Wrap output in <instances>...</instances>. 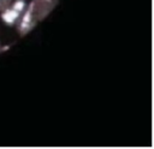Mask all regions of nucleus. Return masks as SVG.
I'll return each mask as SVG.
<instances>
[{"instance_id":"nucleus-1","label":"nucleus","mask_w":154,"mask_h":149,"mask_svg":"<svg viewBox=\"0 0 154 149\" xmlns=\"http://www.w3.org/2000/svg\"><path fill=\"white\" fill-rule=\"evenodd\" d=\"M59 0H32L28 7L31 11V14L36 19V22L43 20L52 11L53 8L58 5Z\"/></svg>"},{"instance_id":"nucleus-2","label":"nucleus","mask_w":154,"mask_h":149,"mask_svg":"<svg viewBox=\"0 0 154 149\" xmlns=\"http://www.w3.org/2000/svg\"><path fill=\"white\" fill-rule=\"evenodd\" d=\"M25 7H26V4L24 0H16L14 2L10 4L4 11L0 12L1 19L7 25H16Z\"/></svg>"},{"instance_id":"nucleus-3","label":"nucleus","mask_w":154,"mask_h":149,"mask_svg":"<svg viewBox=\"0 0 154 149\" xmlns=\"http://www.w3.org/2000/svg\"><path fill=\"white\" fill-rule=\"evenodd\" d=\"M36 24H37L36 19H35L34 16L31 14L30 8L26 6V7L24 8L23 13L20 14V17H19L17 24H16V25H17V31H18V34H19L20 36H24V35H26L29 31H31V30L35 28Z\"/></svg>"},{"instance_id":"nucleus-4","label":"nucleus","mask_w":154,"mask_h":149,"mask_svg":"<svg viewBox=\"0 0 154 149\" xmlns=\"http://www.w3.org/2000/svg\"><path fill=\"white\" fill-rule=\"evenodd\" d=\"M11 1H12V0H0V12L4 11V10L11 4Z\"/></svg>"}]
</instances>
